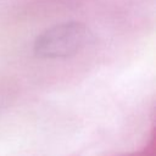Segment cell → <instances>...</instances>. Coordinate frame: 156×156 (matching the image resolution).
<instances>
[{
	"label": "cell",
	"mask_w": 156,
	"mask_h": 156,
	"mask_svg": "<svg viewBox=\"0 0 156 156\" xmlns=\"http://www.w3.org/2000/svg\"><path fill=\"white\" fill-rule=\"evenodd\" d=\"M88 29L78 22L55 24L40 33L34 41V52L39 57L62 58L78 52L88 41Z\"/></svg>",
	"instance_id": "obj_1"
}]
</instances>
